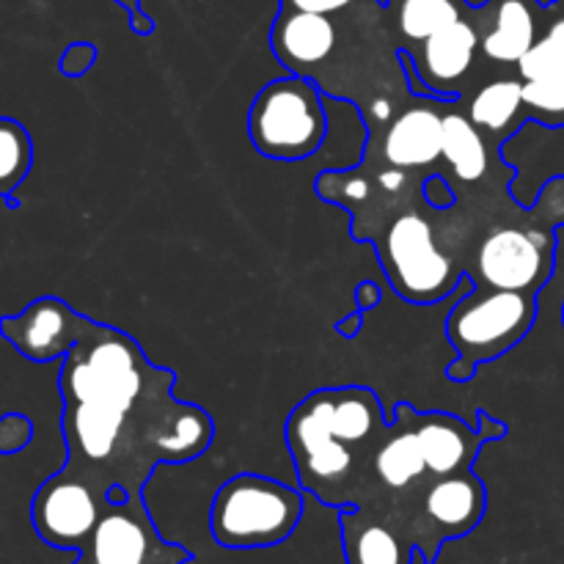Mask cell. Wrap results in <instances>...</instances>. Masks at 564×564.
I'll use <instances>...</instances> for the list:
<instances>
[{
  "label": "cell",
  "instance_id": "cell-1",
  "mask_svg": "<svg viewBox=\"0 0 564 564\" xmlns=\"http://www.w3.org/2000/svg\"><path fill=\"white\" fill-rule=\"evenodd\" d=\"M301 518V490L262 474H237L215 494L209 534L231 551L273 549L292 538Z\"/></svg>",
  "mask_w": 564,
  "mask_h": 564
},
{
  "label": "cell",
  "instance_id": "cell-2",
  "mask_svg": "<svg viewBox=\"0 0 564 564\" xmlns=\"http://www.w3.org/2000/svg\"><path fill=\"white\" fill-rule=\"evenodd\" d=\"M538 319V295L494 290L474 281V290L446 317V336L457 350L449 364L452 380H471L479 364L496 361L510 352Z\"/></svg>",
  "mask_w": 564,
  "mask_h": 564
},
{
  "label": "cell",
  "instance_id": "cell-3",
  "mask_svg": "<svg viewBox=\"0 0 564 564\" xmlns=\"http://www.w3.org/2000/svg\"><path fill=\"white\" fill-rule=\"evenodd\" d=\"M248 135L253 149L270 160H306L317 154L328 135V113L317 83L295 72L270 80L253 97Z\"/></svg>",
  "mask_w": 564,
  "mask_h": 564
},
{
  "label": "cell",
  "instance_id": "cell-4",
  "mask_svg": "<svg viewBox=\"0 0 564 564\" xmlns=\"http://www.w3.org/2000/svg\"><path fill=\"white\" fill-rule=\"evenodd\" d=\"M286 446L301 485L323 505H352L350 488L372 471V460L330 433L317 391L297 402L286 419Z\"/></svg>",
  "mask_w": 564,
  "mask_h": 564
},
{
  "label": "cell",
  "instance_id": "cell-5",
  "mask_svg": "<svg viewBox=\"0 0 564 564\" xmlns=\"http://www.w3.org/2000/svg\"><path fill=\"white\" fill-rule=\"evenodd\" d=\"M375 240L380 264L402 301L427 306L463 286L466 275L441 251L433 224L422 213H402Z\"/></svg>",
  "mask_w": 564,
  "mask_h": 564
},
{
  "label": "cell",
  "instance_id": "cell-6",
  "mask_svg": "<svg viewBox=\"0 0 564 564\" xmlns=\"http://www.w3.org/2000/svg\"><path fill=\"white\" fill-rule=\"evenodd\" d=\"M80 554L99 564H185L191 560L185 549L160 538L141 494L124 501L105 499L97 529Z\"/></svg>",
  "mask_w": 564,
  "mask_h": 564
},
{
  "label": "cell",
  "instance_id": "cell-7",
  "mask_svg": "<svg viewBox=\"0 0 564 564\" xmlns=\"http://www.w3.org/2000/svg\"><path fill=\"white\" fill-rule=\"evenodd\" d=\"M477 273V284L538 295L554 273V237L521 226L494 229L479 246Z\"/></svg>",
  "mask_w": 564,
  "mask_h": 564
},
{
  "label": "cell",
  "instance_id": "cell-8",
  "mask_svg": "<svg viewBox=\"0 0 564 564\" xmlns=\"http://www.w3.org/2000/svg\"><path fill=\"white\" fill-rule=\"evenodd\" d=\"M102 505L105 494L64 466L33 496V529L53 549H86L102 516Z\"/></svg>",
  "mask_w": 564,
  "mask_h": 564
},
{
  "label": "cell",
  "instance_id": "cell-9",
  "mask_svg": "<svg viewBox=\"0 0 564 564\" xmlns=\"http://www.w3.org/2000/svg\"><path fill=\"white\" fill-rule=\"evenodd\" d=\"M411 422L427 463L430 479L471 471L479 446L507 435V424L479 413V427H468L452 413H419L411 408Z\"/></svg>",
  "mask_w": 564,
  "mask_h": 564
},
{
  "label": "cell",
  "instance_id": "cell-10",
  "mask_svg": "<svg viewBox=\"0 0 564 564\" xmlns=\"http://www.w3.org/2000/svg\"><path fill=\"white\" fill-rule=\"evenodd\" d=\"M88 317L61 297H39L14 317L0 319V334L20 356L36 364L64 358L86 330Z\"/></svg>",
  "mask_w": 564,
  "mask_h": 564
},
{
  "label": "cell",
  "instance_id": "cell-11",
  "mask_svg": "<svg viewBox=\"0 0 564 564\" xmlns=\"http://www.w3.org/2000/svg\"><path fill=\"white\" fill-rule=\"evenodd\" d=\"M485 507H488V494L471 471L430 479L427 485H422L419 532H430L433 538L430 551L435 554L444 540L466 538L468 532H474L485 518Z\"/></svg>",
  "mask_w": 564,
  "mask_h": 564
},
{
  "label": "cell",
  "instance_id": "cell-12",
  "mask_svg": "<svg viewBox=\"0 0 564 564\" xmlns=\"http://www.w3.org/2000/svg\"><path fill=\"white\" fill-rule=\"evenodd\" d=\"M479 50V31L468 17L452 22L444 31L433 33L419 42L416 50H408L416 75L422 77L430 94L446 102L460 99V83H466Z\"/></svg>",
  "mask_w": 564,
  "mask_h": 564
},
{
  "label": "cell",
  "instance_id": "cell-13",
  "mask_svg": "<svg viewBox=\"0 0 564 564\" xmlns=\"http://www.w3.org/2000/svg\"><path fill=\"white\" fill-rule=\"evenodd\" d=\"M336 42H339V33H336L334 17L284 9V6L270 31L275 58L295 75H306L314 66H323L334 55Z\"/></svg>",
  "mask_w": 564,
  "mask_h": 564
},
{
  "label": "cell",
  "instance_id": "cell-14",
  "mask_svg": "<svg viewBox=\"0 0 564 564\" xmlns=\"http://www.w3.org/2000/svg\"><path fill=\"white\" fill-rule=\"evenodd\" d=\"M380 152L391 169H430L444 154V116L433 102L411 105L386 127Z\"/></svg>",
  "mask_w": 564,
  "mask_h": 564
},
{
  "label": "cell",
  "instance_id": "cell-15",
  "mask_svg": "<svg viewBox=\"0 0 564 564\" xmlns=\"http://www.w3.org/2000/svg\"><path fill=\"white\" fill-rule=\"evenodd\" d=\"M485 14V31L477 28L485 58L496 64H518L538 42L534 0H490Z\"/></svg>",
  "mask_w": 564,
  "mask_h": 564
},
{
  "label": "cell",
  "instance_id": "cell-16",
  "mask_svg": "<svg viewBox=\"0 0 564 564\" xmlns=\"http://www.w3.org/2000/svg\"><path fill=\"white\" fill-rule=\"evenodd\" d=\"M372 474L391 494H405V490L430 482L427 463H424L422 446H419L416 430H413L408 402L397 405L394 424L375 452Z\"/></svg>",
  "mask_w": 564,
  "mask_h": 564
},
{
  "label": "cell",
  "instance_id": "cell-17",
  "mask_svg": "<svg viewBox=\"0 0 564 564\" xmlns=\"http://www.w3.org/2000/svg\"><path fill=\"white\" fill-rule=\"evenodd\" d=\"M339 521L347 564H411V545L389 521L361 507H345Z\"/></svg>",
  "mask_w": 564,
  "mask_h": 564
},
{
  "label": "cell",
  "instance_id": "cell-18",
  "mask_svg": "<svg viewBox=\"0 0 564 564\" xmlns=\"http://www.w3.org/2000/svg\"><path fill=\"white\" fill-rule=\"evenodd\" d=\"M441 158L452 165L460 182H479L488 174V147H485L482 130L468 119L466 113L444 116V154Z\"/></svg>",
  "mask_w": 564,
  "mask_h": 564
},
{
  "label": "cell",
  "instance_id": "cell-19",
  "mask_svg": "<svg viewBox=\"0 0 564 564\" xmlns=\"http://www.w3.org/2000/svg\"><path fill=\"white\" fill-rule=\"evenodd\" d=\"M397 33L408 44H419L452 22L468 17L466 0H389Z\"/></svg>",
  "mask_w": 564,
  "mask_h": 564
},
{
  "label": "cell",
  "instance_id": "cell-20",
  "mask_svg": "<svg viewBox=\"0 0 564 564\" xmlns=\"http://www.w3.org/2000/svg\"><path fill=\"white\" fill-rule=\"evenodd\" d=\"M523 113V83L512 80H494L488 86L479 88L468 102V119L485 132H501L518 130L516 119Z\"/></svg>",
  "mask_w": 564,
  "mask_h": 564
},
{
  "label": "cell",
  "instance_id": "cell-21",
  "mask_svg": "<svg viewBox=\"0 0 564 564\" xmlns=\"http://www.w3.org/2000/svg\"><path fill=\"white\" fill-rule=\"evenodd\" d=\"M33 165L31 132L17 119L0 116V198L14 196Z\"/></svg>",
  "mask_w": 564,
  "mask_h": 564
},
{
  "label": "cell",
  "instance_id": "cell-22",
  "mask_svg": "<svg viewBox=\"0 0 564 564\" xmlns=\"http://www.w3.org/2000/svg\"><path fill=\"white\" fill-rule=\"evenodd\" d=\"M523 113L545 127H564V66L523 83Z\"/></svg>",
  "mask_w": 564,
  "mask_h": 564
},
{
  "label": "cell",
  "instance_id": "cell-23",
  "mask_svg": "<svg viewBox=\"0 0 564 564\" xmlns=\"http://www.w3.org/2000/svg\"><path fill=\"white\" fill-rule=\"evenodd\" d=\"M33 438V422L22 413H6L0 416V455H17L25 449Z\"/></svg>",
  "mask_w": 564,
  "mask_h": 564
},
{
  "label": "cell",
  "instance_id": "cell-24",
  "mask_svg": "<svg viewBox=\"0 0 564 564\" xmlns=\"http://www.w3.org/2000/svg\"><path fill=\"white\" fill-rule=\"evenodd\" d=\"M97 61V47L88 42H75L64 50L58 61V69L64 72L66 77H83Z\"/></svg>",
  "mask_w": 564,
  "mask_h": 564
},
{
  "label": "cell",
  "instance_id": "cell-25",
  "mask_svg": "<svg viewBox=\"0 0 564 564\" xmlns=\"http://www.w3.org/2000/svg\"><path fill=\"white\" fill-rule=\"evenodd\" d=\"M356 0H281L284 9H297V11H314V14H339V11L350 9Z\"/></svg>",
  "mask_w": 564,
  "mask_h": 564
},
{
  "label": "cell",
  "instance_id": "cell-26",
  "mask_svg": "<svg viewBox=\"0 0 564 564\" xmlns=\"http://www.w3.org/2000/svg\"><path fill=\"white\" fill-rule=\"evenodd\" d=\"M119 6H124L127 11H130V20H132V28H135V33H141V36H147V33L154 31V22L147 20V14L141 11V0H116Z\"/></svg>",
  "mask_w": 564,
  "mask_h": 564
},
{
  "label": "cell",
  "instance_id": "cell-27",
  "mask_svg": "<svg viewBox=\"0 0 564 564\" xmlns=\"http://www.w3.org/2000/svg\"><path fill=\"white\" fill-rule=\"evenodd\" d=\"M356 303H358V312L367 314L369 308H375L380 303V290L378 284H372V281H361L356 290Z\"/></svg>",
  "mask_w": 564,
  "mask_h": 564
},
{
  "label": "cell",
  "instance_id": "cell-28",
  "mask_svg": "<svg viewBox=\"0 0 564 564\" xmlns=\"http://www.w3.org/2000/svg\"><path fill=\"white\" fill-rule=\"evenodd\" d=\"M545 42H549V47L554 50L556 58L562 61L564 64V17H560V20H554L549 25V31H545Z\"/></svg>",
  "mask_w": 564,
  "mask_h": 564
},
{
  "label": "cell",
  "instance_id": "cell-29",
  "mask_svg": "<svg viewBox=\"0 0 564 564\" xmlns=\"http://www.w3.org/2000/svg\"><path fill=\"white\" fill-rule=\"evenodd\" d=\"M361 317H364V314L358 312V314H352V317L341 319V323H339V334L356 336V334H358V325H361Z\"/></svg>",
  "mask_w": 564,
  "mask_h": 564
},
{
  "label": "cell",
  "instance_id": "cell-30",
  "mask_svg": "<svg viewBox=\"0 0 564 564\" xmlns=\"http://www.w3.org/2000/svg\"><path fill=\"white\" fill-rule=\"evenodd\" d=\"M75 564H99L97 560H91V556H86V554H80V560H77Z\"/></svg>",
  "mask_w": 564,
  "mask_h": 564
}]
</instances>
